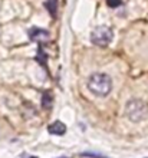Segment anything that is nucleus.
Listing matches in <instances>:
<instances>
[{
    "label": "nucleus",
    "instance_id": "9d476101",
    "mask_svg": "<svg viewBox=\"0 0 148 158\" xmlns=\"http://www.w3.org/2000/svg\"><path fill=\"white\" fill-rule=\"evenodd\" d=\"M45 59H46V55L43 53V50H42V49H39V56L36 58V60H39V62L45 66Z\"/></svg>",
    "mask_w": 148,
    "mask_h": 158
},
{
    "label": "nucleus",
    "instance_id": "9b49d317",
    "mask_svg": "<svg viewBox=\"0 0 148 158\" xmlns=\"http://www.w3.org/2000/svg\"><path fill=\"white\" fill-rule=\"evenodd\" d=\"M29 158H37V157H29Z\"/></svg>",
    "mask_w": 148,
    "mask_h": 158
},
{
    "label": "nucleus",
    "instance_id": "6e6552de",
    "mask_svg": "<svg viewBox=\"0 0 148 158\" xmlns=\"http://www.w3.org/2000/svg\"><path fill=\"white\" fill-rule=\"evenodd\" d=\"M81 157H91V158H108L105 155H101V154H96V152H82Z\"/></svg>",
    "mask_w": 148,
    "mask_h": 158
},
{
    "label": "nucleus",
    "instance_id": "39448f33",
    "mask_svg": "<svg viewBox=\"0 0 148 158\" xmlns=\"http://www.w3.org/2000/svg\"><path fill=\"white\" fill-rule=\"evenodd\" d=\"M48 131L52 135H63L66 132V125L63 122H61V121H55L48 127Z\"/></svg>",
    "mask_w": 148,
    "mask_h": 158
},
{
    "label": "nucleus",
    "instance_id": "0eeeda50",
    "mask_svg": "<svg viewBox=\"0 0 148 158\" xmlns=\"http://www.w3.org/2000/svg\"><path fill=\"white\" fill-rule=\"evenodd\" d=\"M42 106L45 109H49L52 106V95H50V92H45L42 95Z\"/></svg>",
    "mask_w": 148,
    "mask_h": 158
},
{
    "label": "nucleus",
    "instance_id": "f03ea898",
    "mask_svg": "<svg viewBox=\"0 0 148 158\" xmlns=\"http://www.w3.org/2000/svg\"><path fill=\"white\" fill-rule=\"evenodd\" d=\"M125 115L132 122H140L145 119L148 115V105L141 99H131L128 101L125 106Z\"/></svg>",
    "mask_w": 148,
    "mask_h": 158
},
{
    "label": "nucleus",
    "instance_id": "7ed1b4c3",
    "mask_svg": "<svg viewBox=\"0 0 148 158\" xmlns=\"http://www.w3.org/2000/svg\"><path fill=\"white\" fill-rule=\"evenodd\" d=\"M112 38H114V32H112V29L109 26H98L91 33V42L94 45L99 46V48L109 45Z\"/></svg>",
    "mask_w": 148,
    "mask_h": 158
},
{
    "label": "nucleus",
    "instance_id": "20e7f679",
    "mask_svg": "<svg viewBox=\"0 0 148 158\" xmlns=\"http://www.w3.org/2000/svg\"><path fill=\"white\" fill-rule=\"evenodd\" d=\"M49 32L45 29H40V27H33V29L29 30V38L30 40L36 42L39 45H43L46 42L49 40Z\"/></svg>",
    "mask_w": 148,
    "mask_h": 158
},
{
    "label": "nucleus",
    "instance_id": "f257e3e1",
    "mask_svg": "<svg viewBox=\"0 0 148 158\" xmlns=\"http://www.w3.org/2000/svg\"><path fill=\"white\" fill-rule=\"evenodd\" d=\"M88 89L96 96H107L112 91V79L107 73H94L88 81Z\"/></svg>",
    "mask_w": 148,
    "mask_h": 158
},
{
    "label": "nucleus",
    "instance_id": "423d86ee",
    "mask_svg": "<svg viewBox=\"0 0 148 158\" xmlns=\"http://www.w3.org/2000/svg\"><path fill=\"white\" fill-rule=\"evenodd\" d=\"M45 6H46V9L49 10L50 16L55 19V17H56V13H58V0H46Z\"/></svg>",
    "mask_w": 148,
    "mask_h": 158
},
{
    "label": "nucleus",
    "instance_id": "f8f14e48",
    "mask_svg": "<svg viewBox=\"0 0 148 158\" xmlns=\"http://www.w3.org/2000/svg\"><path fill=\"white\" fill-rule=\"evenodd\" d=\"M62 158H68V157H62Z\"/></svg>",
    "mask_w": 148,
    "mask_h": 158
},
{
    "label": "nucleus",
    "instance_id": "1a4fd4ad",
    "mask_svg": "<svg viewBox=\"0 0 148 158\" xmlns=\"http://www.w3.org/2000/svg\"><path fill=\"white\" fill-rule=\"evenodd\" d=\"M107 4L109 7H118V6L122 4V2L121 0H107Z\"/></svg>",
    "mask_w": 148,
    "mask_h": 158
}]
</instances>
